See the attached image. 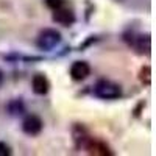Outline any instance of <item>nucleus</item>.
Instances as JSON below:
<instances>
[{"mask_svg": "<svg viewBox=\"0 0 156 156\" xmlns=\"http://www.w3.org/2000/svg\"><path fill=\"white\" fill-rule=\"evenodd\" d=\"M94 95L101 100H117L122 95V89L109 80H100L94 86Z\"/></svg>", "mask_w": 156, "mask_h": 156, "instance_id": "nucleus-1", "label": "nucleus"}, {"mask_svg": "<svg viewBox=\"0 0 156 156\" xmlns=\"http://www.w3.org/2000/svg\"><path fill=\"white\" fill-rule=\"evenodd\" d=\"M61 42V33L55 28H45L39 33L36 39V47L42 51H50Z\"/></svg>", "mask_w": 156, "mask_h": 156, "instance_id": "nucleus-2", "label": "nucleus"}, {"mask_svg": "<svg viewBox=\"0 0 156 156\" xmlns=\"http://www.w3.org/2000/svg\"><path fill=\"white\" fill-rule=\"evenodd\" d=\"M42 128H44V122L36 114H28L22 120V131L27 136H37L42 131Z\"/></svg>", "mask_w": 156, "mask_h": 156, "instance_id": "nucleus-3", "label": "nucleus"}, {"mask_svg": "<svg viewBox=\"0 0 156 156\" xmlns=\"http://www.w3.org/2000/svg\"><path fill=\"white\" fill-rule=\"evenodd\" d=\"M53 20L56 23L62 25V27H70V25L75 23L76 17H75V12L72 9L61 6V8H58V9L53 11Z\"/></svg>", "mask_w": 156, "mask_h": 156, "instance_id": "nucleus-4", "label": "nucleus"}, {"mask_svg": "<svg viewBox=\"0 0 156 156\" xmlns=\"http://www.w3.org/2000/svg\"><path fill=\"white\" fill-rule=\"evenodd\" d=\"M70 76L75 81H83L90 75V66L86 61H75L70 66Z\"/></svg>", "mask_w": 156, "mask_h": 156, "instance_id": "nucleus-5", "label": "nucleus"}, {"mask_svg": "<svg viewBox=\"0 0 156 156\" xmlns=\"http://www.w3.org/2000/svg\"><path fill=\"white\" fill-rule=\"evenodd\" d=\"M31 89L36 95H45L50 89V83L44 73H36L31 80Z\"/></svg>", "mask_w": 156, "mask_h": 156, "instance_id": "nucleus-6", "label": "nucleus"}, {"mask_svg": "<svg viewBox=\"0 0 156 156\" xmlns=\"http://www.w3.org/2000/svg\"><path fill=\"white\" fill-rule=\"evenodd\" d=\"M140 53H145V55H150V48H151V39H150V34H145V36H134V41L133 44Z\"/></svg>", "mask_w": 156, "mask_h": 156, "instance_id": "nucleus-7", "label": "nucleus"}, {"mask_svg": "<svg viewBox=\"0 0 156 156\" xmlns=\"http://www.w3.org/2000/svg\"><path fill=\"white\" fill-rule=\"evenodd\" d=\"M6 108H8L11 115H20V114L25 112V105L22 103V100H12V101H9Z\"/></svg>", "mask_w": 156, "mask_h": 156, "instance_id": "nucleus-8", "label": "nucleus"}, {"mask_svg": "<svg viewBox=\"0 0 156 156\" xmlns=\"http://www.w3.org/2000/svg\"><path fill=\"white\" fill-rule=\"evenodd\" d=\"M150 73H151L150 66H145V67H142V69H140V81L144 83L145 86H150V83H151Z\"/></svg>", "mask_w": 156, "mask_h": 156, "instance_id": "nucleus-9", "label": "nucleus"}, {"mask_svg": "<svg viewBox=\"0 0 156 156\" xmlns=\"http://www.w3.org/2000/svg\"><path fill=\"white\" fill-rule=\"evenodd\" d=\"M44 2H45L47 8H50L51 11H55V9L64 6V0H44Z\"/></svg>", "mask_w": 156, "mask_h": 156, "instance_id": "nucleus-10", "label": "nucleus"}, {"mask_svg": "<svg viewBox=\"0 0 156 156\" xmlns=\"http://www.w3.org/2000/svg\"><path fill=\"white\" fill-rule=\"evenodd\" d=\"M9 154H11V148L5 142H0V156H9Z\"/></svg>", "mask_w": 156, "mask_h": 156, "instance_id": "nucleus-11", "label": "nucleus"}, {"mask_svg": "<svg viewBox=\"0 0 156 156\" xmlns=\"http://www.w3.org/2000/svg\"><path fill=\"white\" fill-rule=\"evenodd\" d=\"M2 83H3V73H2V70H0V86H2Z\"/></svg>", "mask_w": 156, "mask_h": 156, "instance_id": "nucleus-12", "label": "nucleus"}]
</instances>
